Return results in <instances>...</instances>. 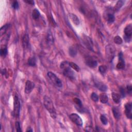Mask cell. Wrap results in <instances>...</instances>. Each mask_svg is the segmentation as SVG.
I'll list each match as a JSON object with an SVG mask.
<instances>
[{
  "instance_id": "obj_1",
  "label": "cell",
  "mask_w": 132,
  "mask_h": 132,
  "mask_svg": "<svg viewBox=\"0 0 132 132\" xmlns=\"http://www.w3.org/2000/svg\"><path fill=\"white\" fill-rule=\"evenodd\" d=\"M60 67L63 70V72L64 76L68 77L70 80H75L76 79V74L71 69L68 61H63L60 64Z\"/></svg>"
},
{
  "instance_id": "obj_2",
  "label": "cell",
  "mask_w": 132,
  "mask_h": 132,
  "mask_svg": "<svg viewBox=\"0 0 132 132\" xmlns=\"http://www.w3.org/2000/svg\"><path fill=\"white\" fill-rule=\"evenodd\" d=\"M43 104L47 111L50 113L52 118L55 119L56 117V113L54 104L51 99L47 96H45L43 98Z\"/></svg>"
},
{
  "instance_id": "obj_3",
  "label": "cell",
  "mask_w": 132,
  "mask_h": 132,
  "mask_svg": "<svg viewBox=\"0 0 132 132\" xmlns=\"http://www.w3.org/2000/svg\"><path fill=\"white\" fill-rule=\"evenodd\" d=\"M47 75L50 80L53 84L58 88L63 87V83L60 79L56 76V75L52 72H48Z\"/></svg>"
},
{
  "instance_id": "obj_4",
  "label": "cell",
  "mask_w": 132,
  "mask_h": 132,
  "mask_svg": "<svg viewBox=\"0 0 132 132\" xmlns=\"http://www.w3.org/2000/svg\"><path fill=\"white\" fill-rule=\"evenodd\" d=\"M14 111H13V116L16 117H19L20 115L21 104L19 99L17 95L14 97Z\"/></svg>"
},
{
  "instance_id": "obj_5",
  "label": "cell",
  "mask_w": 132,
  "mask_h": 132,
  "mask_svg": "<svg viewBox=\"0 0 132 132\" xmlns=\"http://www.w3.org/2000/svg\"><path fill=\"white\" fill-rule=\"evenodd\" d=\"M124 39L126 42H130L131 41L132 35V25L131 24L127 25L124 28Z\"/></svg>"
},
{
  "instance_id": "obj_6",
  "label": "cell",
  "mask_w": 132,
  "mask_h": 132,
  "mask_svg": "<svg viewBox=\"0 0 132 132\" xmlns=\"http://www.w3.org/2000/svg\"><path fill=\"white\" fill-rule=\"evenodd\" d=\"M70 119L71 120L74 124H75L77 126H82L83 124V122L82 118L79 116L77 114L73 113L69 116Z\"/></svg>"
},
{
  "instance_id": "obj_7",
  "label": "cell",
  "mask_w": 132,
  "mask_h": 132,
  "mask_svg": "<svg viewBox=\"0 0 132 132\" xmlns=\"http://www.w3.org/2000/svg\"><path fill=\"white\" fill-rule=\"evenodd\" d=\"M106 54L108 59L110 61H112V59L114 57V55H115V49L112 46L108 45L106 46Z\"/></svg>"
},
{
  "instance_id": "obj_8",
  "label": "cell",
  "mask_w": 132,
  "mask_h": 132,
  "mask_svg": "<svg viewBox=\"0 0 132 132\" xmlns=\"http://www.w3.org/2000/svg\"><path fill=\"white\" fill-rule=\"evenodd\" d=\"M85 63L90 68H95L98 66L97 61L91 56H87L85 59Z\"/></svg>"
},
{
  "instance_id": "obj_9",
  "label": "cell",
  "mask_w": 132,
  "mask_h": 132,
  "mask_svg": "<svg viewBox=\"0 0 132 132\" xmlns=\"http://www.w3.org/2000/svg\"><path fill=\"white\" fill-rule=\"evenodd\" d=\"M35 85L34 83L30 81H27L25 83L24 92L26 94H29L35 88Z\"/></svg>"
},
{
  "instance_id": "obj_10",
  "label": "cell",
  "mask_w": 132,
  "mask_h": 132,
  "mask_svg": "<svg viewBox=\"0 0 132 132\" xmlns=\"http://www.w3.org/2000/svg\"><path fill=\"white\" fill-rule=\"evenodd\" d=\"M83 39L84 43L85 44V45L86 46L88 49L91 51L93 50V43H92L91 39L88 36L85 35H84Z\"/></svg>"
},
{
  "instance_id": "obj_11",
  "label": "cell",
  "mask_w": 132,
  "mask_h": 132,
  "mask_svg": "<svg viewBox=\"0 0 132 132\" xmlns=\"http://www.w3.org/2000/svg\"><path fill=\"white\" fill-rule=\"evenodd\" d=\"M125 61L123 58V55L122 52L119 54V62L117 65V68L118 69H123L125 68Z\"/></svg>"
},
{
  "instance_id": "obj_12",
  "label": "cell",
  "mask_w": 132,
  "mask_h": 132,
  "mask_svg": "<svg viewBox=\"0 0 132 132\" xmlns=\"http://www.w3.org/2000/svg\"><path fill=\"white\" fill-rule=\"evenodd\" d=\"M132 105L131 103H127L125 105V113L126 117L131 119L132 118Z\"/></svg>"
},
{
  "instance_id": "obj_13",
  "label": "cell",
  "mask_w": 132,
  "mask_h": 132,
  "mask_svg": "<svg viewBox=\"0 0 132 132\" xmlns=\"http://www.w3.org/2000/svg\"><path fill=\"white\" fill-rule=\"evenodd\" d=\"M94 85L96 88H98L99 90H100L101 91L105 92V91H106L107 90V86L105 84H104L103 83L101 82L95 81Z\"/></svg>"
},
{
  "instance_id": "obj_14",
  "label": "cell",
  "mask_w": 132,
  "mask_h": 132,
  "mask_svg": "<svg viewBox=\"0 0 132 132\" xmlns=\"http://www.w3.org/2000/svg\"><path fill=\"white\" fill-rule=\"evenodd\" d=\"M73 101L75 104H76V108L77 109V111L81 113H83L84 111L81 101L78 98H74L73 99Z\"/></svg>"
},
{
  "instance_id": "obj_15",
  "label": "cell",
  "mask_w": 132,
  "mask_h": 132,
  "mask_svg": "<svg viewBox=\"0 0 132 132\" xmlns=\"http://www.w3.org/2000/svg\"><path fill=\"white\" fill-rule=\"evenodd\" d=\"M22 45L24 49H28L29 46V37L28 34H25L22 39Z\"/></svg>"
},
{
  "instance_id": "obj_16",
  "label": "cell",
  "mask_w": 132,
  "mask_h": 132,
  "mask_svg": "<svg viewBox=\"0 0 132 132\" xmlns=\"http://www.w3.org/2000/svg\"><path fill=\"white\" fill-rule=\"evenodd\" d=\"M69 18L74 25H75L76 26L80 25V20L78 18L77 16L73 14H69Z\"/></svg>"
},
{
  "instance_id": "obj_17",
  "label": "cell",
  "mask_w": 132,
  "mask_h": 132,
  "mask_svg": "<svg viewBox=\"0 0 132 132\" xmlns=\"http://www.w3.org/2000/svg\"><path fill=\"white\" fill-rule=\"evenodd\" d=\"M112 111L114 117L117 120H119L121 117V113L120 109L117 107H113L112 108Z\"/></svg>"
},
{
  "instance_id": "obj_18",
  "label": "cell",
  "mask_w": 132,
  "mask_h": 132,
  "mask_svg": "<svg viewBox=\"0 0 132 132\" xmlns=\"http://www.w3.org/2000/svg\"><path fill=\"white\" fill-rule=\"evenodd\" d=\"M112 98L113 102L116 104L120 103L121 102V95L119 94L116 93V92H113Z\"/></svg>"
},
{
  "instance_id": "obj_19",
  "label": "cell",
  "mask_w": 132,
  "mask_h": 132,
  "mask_svg": "<svg viewBox=\"0 0 132 132\" xmlns=\"http://www.w3.org/2000/svg\"><path fill=\"white\" fill-rule=\"evenodd\" d=\"M100 102L103 104H106L108 101V97L106 94H101L99 97Z\"/></svg>"
},
{
  "instance_id": "obj_20",
  "label": "cell",
  "mask_w": 132,
  "mask_h": 132,
  "mask_svg": "<svg viewBox=\"0 0 132 132\" xmlns=\"http://www.w3.org/2000/svg\"><path fill=\"white\" fill-rule=\"evenodd\" d=\"M77 49L74 46H71V47H70L69 49V53L71 57H74L75 56H76L77 55Z\"/></svg>"
},
{
  "instance_id": "obj_21",
  "label": "cell",
  "mask_w": 132,
  "mask_h": 132,
  "mask_svg": "<svg viewBox=\"0 0 132 132\" xmlns=\"http://www.w3.org/2000/svg\"><path fill=\"white\" fill-rule=\"evenodd\" d=\"M107 21L108 23H113L115 20V16L113 13H108L107 15Z\"/></svg>"
},
{
  "instance_id": "obj_22",
  "label": "cell",
  "mask_w": 132,
  "mask_h": 132,
  "mask_svg": "<svg viewBox=\"0 0 132 132\" xmlns=\"http://www.w3.org/2000/svg\"><path fill=\"white\" fill-rule=\"evenodd\" d=\"M9 26H10L9 24H7L3 26L1 28V29H0V36H1V37H2L3 35H4L6 33L8 29L9 28Z\"/></svg>"
},
{
  "instance_id": "obj_23",
  "label": "cell",
  "mask_w": 132,
  "mask_h": 132,
  "mask_svg": "<svg viewBox=\"0 0 132 132\" xmlns=\"http://www.w3.org/2000/svg\"><path fill=\"white\" fill-rule=\"evenodd\" d=\"M47 39V43L49 44V45H52V44L54 42L53 36V35L50 31L48 32Z\"/></svg>"
},
{
  "instance_id": "obj_24",
  "label": "cell",
  "mask_w": 132,
  "mask_h": 132,
  "mask_svg": "<svg viewBox=\"0 0 132 132\" xmlns=\"http://www.w3.org/2000/svg\"><path fill=\"white\" fill-rule=\"evenodd\" d=\"M28 64L29 66H31V67H34V66H36V58L34 56L31 57H30L28 61Z\"/></svg>"
},
{
  "instance_id": "obj_25",
  "label": "cell",
  "mask_w": 132,
  "mask_h": 132,
  "mask_svg": "<svg viewBox=\"0 0 132 132\" xmlns=\"http://www.w3.org/2000/svg\"><path fill=\"white\" fill-rule=\"evenodd\" d=\"M40 13L38 10L37 9H35L33 10L32 12V17L34 20L38 19L39 17H40Z\"/></svg>"
},
{
  "instance_id": "obj_26",
  "label": "cell",
  "mask_w": 132,
  "mask_h": 132,
  "mask_svg": "<svg viewBox=\"0 0 132 132\" xmlns=\"http://www.w3.org/2000/svg\"><path fill=\"white\" fill-rule=\"evenodd\" d=\"M124 1H118L115 7V8H114V9H115V11H118L123 6V5H124Z\"/></svg>"
},
{
  "instance_id": "obj_27",
  "label": "cell",
  "mask_w": 132,
  "mask_h": 132,
  "mask_svg": "<svg viewBox=\"0 0 132 132\" xmlns=\"http://www.w3.org/2000/svg\"><path fill=\"white\" fill-rule=\"evenodd\" d=\"M69 66H70V67H71L72 69H73V70H75L76 71H77V72L80 71V67H78V66L75 63H74L73 62H70Z\"/></svg>"
},
{
  "instance_id": "obj_28",
  "label": "cell",
  "mask_w": 132,
  "mask_h": 132,
  "mask_svg": "<svg viewBox=\"0 0 132 132\" xmlns=\"http://www.w3.org/2000/svg\"><path fill=\"white\" fill-rule=\"evenodd\" d=\"M107 70V68L105 65H101L99 67V71L102 74H104L106 73Z\"/></svg>"
},
{
  "instance_id": "obj_29",
  "label": "cell",
  "mask_w": 132,
  "mask_h": 132,
  "mask_svg": "<svg viewBox=\"0 0 132 132\" xmlns=\"http://www.w3.org/2000/svg\"><path fill=\"white\" fill-rule=\"evenodd\" d=\"M113 41L116 44H117V45H121L123 42L122 39L119 36H115L113 39Z\"/></svg>"
},
{
  "instance_id": "obj_30",
  "label": "cell",
  "mask_w": 132,
  "mask_h": 132,
  "mask_svg": "<svg viewBox=\"0 0 132 132\" xmlns=\"http://www.w3.org/2000/svg\"><path fill=\"white\" fill-rule=\"evenodd\" d=\"M7 47L4 46L1 47V56H3V57H5L7 54Z\"/></svg>"
},
{
  "instance_id": "obj_31",
  "label": "cell",
  "mask_w": 132,
  "mask_h": 132,
  "mask_svg": "<svg viewBox=\"0 0 132 132\" xmlns=\"http://www.w3.org/2000/svg\"><path fill=\"white\" fill-rule=\"evenodd\" d=\"M100 120L101 122L102 123V124L104 125H107L108 124V120L107 118L105 117V115H102L100 116Z\"/></svg>"
},
{
  "instance_id": "obj_32",
  "label": "cell",
  "mask_w": 132,
  "mask_h": 132,
  "mask_svg": "<svg viewBox=\"0 0 132 132\" xmlns=\"http://www.w3.org/2000/svg\"><path fill=\"white\" fill-rule=\"evenodd\" d=\"M91 99L92 101H94V102H96L99 101V97L97 95V94L94 93V92H93V93H92V94H91Z\"/></svg>"
},
{
  "instance_id": "obj_33",
  "label": "cell",
  "mask_w": 132,
  "mask_h": 132,
  "mask_svg": "<svg viewBox=\"0 0 132 132\" xmlns=\"http://www.w3.org/2000/svg\"><path fill=\"white\" fill-rule=\"evenodd\" d=\"M12 7L15 10H17L19 8V5L18 2L17 1H15L13 2L12 4Z\"/></svg>"
},
{
  "instance_id": "obj_34",
  "label": "cell",
  "mask_w": 132,
  "mask_h": 132,
  "mask_svg": "<svg viewBox=\"0 0 132 132\" xmlns=\"http://www.w3.org/2000/svg\"><path fill=\"white\" fill-rule=\"evenodd\" d=\"M16 131L17 132H21L22 131L21 130V125H20V122H18V121H17L16 122Z\"/></svg>"
},
{
  "instance_id": "obj_35",
  "label": "cell",
  "mask_w": 132,
  "mask_h": 132,
  "mask_svg": "<svg viewBox=\"0 0 132 132\" xmlns=\"http://www.w3.org/2000/svg\"><path fill=\"white\" fill-rule=\"evenodd\" d=\"M120 92H121V96L122 98H124L125 96V92L124 90V89L122 88H120Z\"/></svg>"
},
{
  "instance_id": "obj_36",
  "label": "cell",
  "mask_w": 132,
  "mask_h": 132,
  "mask_svg": "<svg viewBox=\"0 0 132 132\" xmlns=\"http://www.w3.org/2000/svg\"><path fill=\"white\" fill-rule=\"evenodd\" d=\"M85 131L87 132H94V130L91 126H87L85 128Z\"/></svg>"
},
{
  "instance_id": "obj_37",
  "label": "cell",
  "mask_w": 132,
  "mask_h": 132,
  "mask_svg": "<svg viewBox=\"0 0 132 132\" xmlns=\"http://www.w3.org/2000/svg\"><path fill=\"white\" fill-rule=\"evenodd\" d=\"M132 86L131 85H128L127 86V93H128L129 94H131V92H132Z\"/></svg>"
},
{
  "instance_id": "obj_38",
  "label": "cell",
  "mask_w": 132,
  "mask_h": 132,
  "mask_svg": "<svg viewBox=\"0 0 132 132\" xmlns=\"http://www.w3.org/2000/svg\"><path fill=\"white\" fill-rule=\"evenodd\" d=\"M24 2L25 3H28V4H29V5H34V4H35V2L34 1H24Z\"/></svg>"
},
{
  "instance_id": "obj_39",
  "label": "cell",
  "mask_w": 132,
  "mask_h": 132,
  "mask_svg": "<svg viewBox=\"0 0 132 132\" xmlns=\"http://www.w3.org/2000/svg\"><path fill=\"white\" fill-rule=\"evenodd\" d=\"M6 69H3L2 70V75H5V74H6Z\"/></svg>"
},
{
  "instance_id": "obj_40",
  "label": "cell",
  "mask_w": 132,
  "mask_h": 132,
  "mask_svg": "<svg viewBox=\"0 0 132 132\" xmlns=\"http://www.w3.org/2000/svg\"><path fill=\"white\" fill-rule=\"evenodd\" d=\"M33 130L32 129V128H30V127H28V130H26V132H33Z\"/></svg>"
}]
</instances>
